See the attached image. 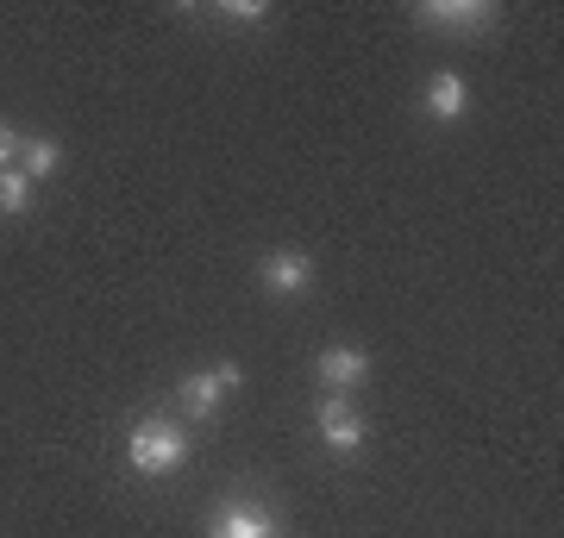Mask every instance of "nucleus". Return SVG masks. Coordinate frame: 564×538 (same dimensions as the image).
I'll return each instance as SVG.
<instances>
[{"mask_svg":"<svg viewBox=\"0 0 564 538\" xmlns=\"http://www.w3.org/2000/svg\"><path fill=\"white\" fill-rule=\"evenodd\" d=\"M220 13H226V20H239V25H263V20H270V7H263V0H226Z\"/></svg>","mask_w":564,"mask_h":538,"instance_id":"11","label":"nucleus"},{"mask_svg":"<svg viewBox=\"0 0 564 538\" xmlns=\"http://www.w3.org/2000/svg\"><path fill=\"white\" fill-rule=\"evenodd\" d=\"M414 20H421V25H445V32H470V39H484L489 25H496V7H489V0H426V7H414Z\"/></svg>","mask_w":564,"mask_h":538,"instance_id":"2","label":"nucleus"},{"mask_svg":"<svg viewBox=\"0 0 564 538\" xmlns=\"http://www.w3.org/2000/svg\"><path fill=\"white\" fill-rule=\"evenodd\" d=\"M464 107H470V88H464V76L440 69V76L426 81V113H433V120H464Z\"/></svg>","mask_w":564,"mask_h":538,"instance_id":"7","label":"nucleus"},{"mask_svg":"<svg viewBox=\"0 0 564 538\" xmlns=\"http://www.w3.org/2000/svg\"><path fill=\"white\" fill-rule=\"evenodd\" d=\"M207 538H282V526H276V514H270V507L232 501V507H220V514H214Z\"/></svg>","mask_w":564,"mask_h":538,"instance_id":"3","label":"nucleus"},{"mask_svg":"<svg viewBox=\"0 0 564 538\" xmlns=\"http://www.w3.org/2000/svg\"><path fill=\"white\" fill-rule=\"evenodd\" d=\"M13 157H20V132L0 120V169H13Z\"/></svg>","mask_w":564,"mask_h":538,"instance_id":"12","label":"nucleus"},{"mask_svg":"<svg viewBox=\"0 0 564 538\" xmlns=\"http://www.w3.org/2000/svg\"><path fill=\"white\" fill-rule=\"evenodd\" d=\"M307 282H314V263H307L302 251H276V257H263V288H270L276 300L307 295Z\"/></svg>","mask_w":564,"mask_h":538,"instance_id":"5","label":"nucleus"},{"mask_svg":"<svg viewBox=\"0 0 564 538\" xmlns=\"http://www.w3.org/2000/svg\"><path fill=\"white\" fill-rule=\"evenodd\" d=\"M214 376H220V382H226V395H232V388H239V382H245V370H239V363H220Z\"/></svg>","mask_w":564,"mask_h":538,"instance_id":"13","label":"nucleus"},{"mask_svg":"<svg viewBox=\"0 0 564 538\" xmlns=\"http://www.w3.org/2000/svg\"><path fill=\"white\" fill-rule=\"evenodd\" d=\"M32 188H39V182L25 176V169H0V213H7V220L25 213V207H32Z\"/></svg>","mask_w":564,"mask_h":538,"instance_id":"10","label":"nucleus"},{"mask_svg":"<svg viewBox=\"0 0 564 538\" xmlns=\"http://www.w3.org/2000/svg\"><path fill=\"white\" fill-rule=\"evenodd\" d=\"M321 439H326L333 458H351V451L364 444V419L351 414V400H345V395H326L321 400Z\"/></svg>","mask_w":564,"mask_h":538,"instance_id":"4","label":"nucleus"},{"mask_svg":"<svg viewBox=\"0 0 564 538\" xmlns=\"http://www.w3.org/2000/svg\"><path fill=\"white\" fill-rule=\"evenodd\" d=\"M176 395H182V414H188V419H207L226 400V382L214 376V370H207V376H182Z\"/></svg>","mask_w":564,"mask_h":538,"instance_id":"8","label":"nucleus"},{"mask_svg":"<svg viewBox=\"0 0 564 538\" xmlns=\"http://www.w3.org/2000/svg\"><path fill=\"white\" fill-rule=\"evenodd\" d=\"M126 463H132L139 476H176L182 463H188V432L163 414L132 419V432H126Z\"/></svg>","mask_w":564,"mask_h":538,"instance_id":"1","label":"nucleus"},{"mask_svg":"<svg viewBox=\"0 0 564 538\" xmlns=\"http://www.w3.org/2000/svg\"><path fill=\"white\" fill-rule=\"evenodd\" d=\"M20 169H25L32 182L57 176V169H63V151H57V139H20Z\"/></svg>","mask_w":564,"mask_h":538,"instance_id":"9","label":"nucleus"},{"mask_svg":"<svg viewBox=\"0 0 564 538\" xmlns=\"http://www.w3.org/2000/svg\"><path fill=\"white\" fill-rule=\"evenodd\" d=\"M364 376H370V358H364L358 344H333V351H321V388H333V395H351Z\"/></svg>","mask_w":564,"mask_h":538,"instance_id":"6","label":"nucleus"}]
</instances>
